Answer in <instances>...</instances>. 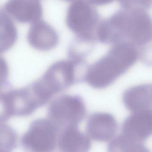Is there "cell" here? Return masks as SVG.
I'll use <instances>...</instances> for the list:
<instances>
[{
    "mask_svg": "<svg viewBox=\"0 0 152 152\" xmlns=\"http://www.w3.org/2000/svg\"><path fill=\"white\" fill-rule=\"evenodd\" d=\"M121 9L115 14V23L120 40L138 49L152 41V18L148 10L152 1H122Z\"/></svg>",
    "mask_w": 152,
    "mask_h": 152,
    "instance_id": "obj_1",
    "label": "cell"
},
{
    "mask_svg": "<svg viewBox=\"0 0 152 152\" xmlns=\"http://www.w3.org/2000/svg\"><path fill=\"white\" fill-rule=\"evenodd\" d=\"M138 58V50L133 45L126 42L113 45L104 56L89 66L85 81L94 88H105L125 73Z\"/></svg>",
    "mask_w": 152,
    "mask_h": 152,
    "instance_id": "obj_2",
    "label": "cell"
},
{
    "mask_svg": "<svg viewBox=\"0 0 152 152\" xmlns=\"http://www.w3.org/2000/svg\"><path fill=\"white\" fill-rule=\"evenodd\" d=\"M89 66L85 60L67 59L57 61L38 79L44 90L53 97L74 84L85 81Z\"/></svg>",
    "mask_w": 152,
    "mask_h": 152,
    "instance_id": "obj_3",
    "label": "cell"
},
{
    "mask_svg": "<svg viewBox=\"0 0 152 152\" xmlns=\"http://www.w3.org/2000/svg\"><path fill=\"white\" fill-rule=\"evenodd\" d=\"M8 86L1 92V123L13 116H28L45 105L32 83L20 88Z\"/></svg>",
    "mask_w": 152,
    "mask_h": 152,
    "instance_id": "obj_4",
    "label": "cell"
},
{
    "mask_svg": "<svg viewBox=\"0 0 152 152\" xmlns=\"http://www.w3.org/2000/svg\"><path fill=\"white\" fill-rule=\"evenodd\" d=\"M100 21L97 10L90 1H75L68 6L66 23L75 37L96 41Z\"/></svg>",
    "mask_w": 152,
    "mask_h": 152,
    "instance_id": "obj_5",
    "label": "cell"
},
{
    "mask_svg": "<svg viewBox=\"0 0 152 152\" xmlns=\"http://www.w3.org/2000/svg\"><path fill=\"white\" fill-rule=\"evenodd\" d=\"M86 115V108L79 95H61L51 102L48 109V119L60 132L69 127H78Z\"/></svg>",
    "mask_w": 152,
    "mask_h": 152,
    "instance_id": "obj_6",
    "label": "cell"
},
{
    "mask_svg": "<svg viewBox=\"0 0 152 152\" xmlns=\"http://www.w3.org/2000/svg\"><path fill=\"white\" fill-rule=\"evenodd\" d=\"M60 131L49 119L34 120L23 134L21 145L27 152H53Z\"/></svg>",
    "mask_w": 152,
    "mask_h": 152,
    "instance_id": "obj_7",
    "label": "cell"
},
{
    "mask_svg": "<svg viewBox=\"0 0 152 152\" xmlns=\"http://www.w3.org/2000/svg\"><path fill=\"white\" fill-rule=\"evenodd\" d=\"M122 134L143 143L152 135V109L132 113L124 120Z\"/></svg>",
    "mask_w": 152,
    "mask_h": 152,
    "instance_id": "obj_8",
    "label": "cell"
},
{
    "mask_svg": "<svg viewBox=\"0 0 152 152\" xmlns=\"http://www.w3.org/2000/svg\"><path fill=\"white\" fill-rule=\"evenodd\" d=\"M118 129V123L113 115L106 113H96L88 119L86 132L93 140L107 142L112 140Z\"/></svg>",
    "mask_w": 152,
    "mask_h": 152,
    "instance_id": "obj_9",
    "label": "cell"
},
{
    "mask_svg": "<svg viewBox=\"0 0 152 152\" xmlns=\"http://www.w3.org/2000/svg\"><path fill=\"white\" fill-rule=\"evenodd\" d=\"M12 18L21 23L33 24L41 20L42 5L39 1L10 0L1 8Z\"/></svg>",
    "mask_w": 152,
    "mask_h": 152,
    "instance_id": "obj_10",
    "label": "cell"
},
{
    "mask_svg": "<svg viewBox=\"0 0 152 152\" xmlns=\"http://www.w3.org/2000/svg\"><path fill=\"white\" fill-rule=\"evenodd\" d=\"M27 40L30 46L35 49L47 51L57 46L59 38L55 29L41 19L31 25L27 33Z\"/></svg>",
    "mask_w": 152,
    "mask_h": 152,
    "instance_id": "obj_11",
    "label": "cell"
},
{
    "mask_svg": "<svg viewBox=\"0 0 152 152\" xmlns=\"http://www.w3.org/2000/svg\"><path fill=\"white\" fill-rule=\"evenodd\" d=\"M123 101L132 113L152 109V84H140L127 89L124 92Z\"/></svg>",
    "mask_w": 152,
    "mask_h": 152,
    "instance_id": "obj_12",
    "label": "cell"
},
{
    "mask_svg": "<svg viewBox=\"0 0 152 152\" xmlns=\"http://www.w3.org/2000/svg\"><path fill=\"white\" fill-rule=\"evenodd\" d=\"M58 146L60 152H88L91 143L88 137L78 129L69 127L60 132Z\"/></svg>",
    "mask_w": 152,
    "mask_h": 152,
    "instance_id": "obj_13",
    "label": "cell"
},
{
    "mask_svg": "<svg viewBox=\"0 0 152 152\" xmlns=\"http://www.w3.org/2000/svg\"><path fill=\"white\" fill-rule=\"evenodd\" d=\"M1 19V53L10 49L15 43L18 33L11 18L2 9L0 10Z\"/></svg>",
    "mask_w": 152,
    "mask_h": 152,
    "instance_id": "obj_14",
    "label": "cell"
},
{
    "mask_svg": "<svg viewBox=\"0 0 152 152\" xmlns=\"http://www.w3.org/2000/svg\"><path fill=\"white\" fill-rule=\"evenodd\" d=\"M108 152H151L143 143L137 142L122 134L112 140L107 147Z\"/></svg>",
    "mask_w": 152,
    "mask_h": 152,
    "instance_id": "obj_15",
    "label": "cell"
},
{
    "mask_svg": "<svg viewBox=\"0 0 152 152\" xmlns=\"http://www.w3.org/2000/svg\"><path fill=\"white\" fill-rule=\"evenodd\" d=\"M1 152H11L16 147L17 135L10 126L1 123Z\"/></svg>",
    "mask_w": 152,
    "mask_h": 152,
    "instance_id": "obj_16",
    "label": "cell"
},
{
    "mask_svg": "<svg viewBox=\"0 0 152 152\" xmlns=\"http://www.w3.org/2000/svg\"><path fill=\"white\" fill-rule=\"evenodd\" d=\"M139 58L148 66H152V41L138 49Z\"/></svg>",
    "mask_w": 152,
    "mask_h": 152,
    "instance_id": "obj_17",
    "label": "cell"
},
{
    "mask_svg": "<svg viewBox=\"0 0 152 152\" xmlns=\"http://www.w3.org/2000/svg\"><path fill=\"white\" fill-rule=\"evenodd\" d=\"M90 2L95 6V5H105V4L110 3L112 2V1H108V0H92V1H90Z\"/></svg>",
    "mask_w": 152,
    "mask_h": 152,
    "instance_id": "obj_18",
    "label": "cell"
}]
</instances>
